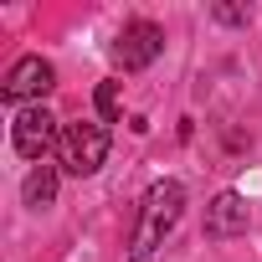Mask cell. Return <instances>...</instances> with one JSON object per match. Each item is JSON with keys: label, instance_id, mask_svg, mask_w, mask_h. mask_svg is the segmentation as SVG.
Returning a JSON list of instances; mask_svg holds the SVG:
<instances>
[{"label": "cell", "instance_id": "cell-2", "mask_svg": "<svg viewBox=\"0 0 262 262\" xmlns=\"http://www.w3.org/2000/svg\"><path fill=\"white\" fill-rule=\"evenodd\" d=\"M108 144H113V139H108V123H93V118L67 123V128H62V144H57V165H62L67 175L88 180V175H98V170H103Z\"/></svg>", "mask_w": 262, "mask_h": 262}, {"label": "cell", "instance_id": "cell-3", "mask_svg": "<svg viewBox=\"0 0 262 262\" xmlns=\"http://www.w3.org/2000/svg\"><path fill=\"white\" fill-rule=\"evenodd\" d=\"M57 144H62V128H57V118H52L41 103H31V108L16 113V123H11V149H16L21 160H36V165H41Z\"/></svg>", "mask_w": 262, "mask_h": 262}, {"label": "cell", "instance_id": "cell-5", "mask_svg": "<svg viewBox=\"0 0 262 262\" xmlns=\"http://www.w3.org/2000/svg\"><path fill=\"white\" fill-rule=\"evenodd\" d=\"M52 88H57V67H52L47 57H21V62L6 72L0 98H6L11 108H21V103H31V98H47Z\"/></svg>", "mask_w": 262, "mask_h": 262}, {"label": "cell", "instance_id": "cell-7", "mask_svg": "<svg viewBox=\"0 0 262 262\" xmlns=\"http://www.w3.org/2000/svg\"><path fill=\"white\" fill-rule=\"evenodd\" d=\"M21 201L31 206V211H47L52 201H57V165H31V175H26V185H21Z\"/></svg>", "mask_w": 262, "mask_h": 262}, {"label": "cell", "instance_id": "cell-8", "mask_svg": "<svg viewBox=\"0 0 262 262\" xmlns=\"http://www.w3.org/2000/svg\"><path fill=\"white\" fill-rule=\"evenodd\" d=\"M118 113H123V82L108 77V82H98V123H113Z\"/></svg>", "mask_w": 262, "mask_h": 262}, {"label": "cell", "instance_id": "cell-6", "mask_svg": "<svg viewBox=\"0 0 262 262\" xmlns=\"http://www.w3.org/2000/svg\"><path fill=\"white\" fill-rule=\"evenodd\" d=\"M247 221H252V211H247V201L236 195V190H221L211 206H206V236H242L247 231Z\"/></svg>", "mask_w": 262, "mask_h": 262}, {"label": "cell", "instance_id": "cell-1", "mask_svg": "<svg viewBox=\"0 0 262 262\" xmlns=\"http://www.w3.org/2000/svg\"><path fill=\"white\" fill-rule=\"evenodd\" d=\"M180 211H185V185H180V180H155V185L144 190L139 226H134V236H128V262L155 257V247H165V236L175 231Z\"/></svg>", "mask_w": 262, "mask_h": 262}, {"label": "cell", "instance_id": "cell-9", "mask_svg": "<svg viewBox=\"0 0 262 262\" xmlns=\"http://www.w3.org/2000/svg\"><path fill=\"white\" fill-rule=\"evenodd\" d=\"M216 21H226V26H247L252 11H242V6H216Z\"/></svg>", "mask_w": 262, "mask_h": 262}, {"label": "cell", "instance_id": "cell-4", "mask_svg": "<svg viewBox=\"0 0 262 262\" xmlns=\"http://www.w3.org/2000/svg\"><path fill=\"white\" fill-rule=\"evenodd\" d=\"M160 52H165V31H160L155 21H128V26L118 31V41H113V62H118L123 72H144Z\"/></svg>", "mask_w": 262, "mask_h": 262}]
</instances>
